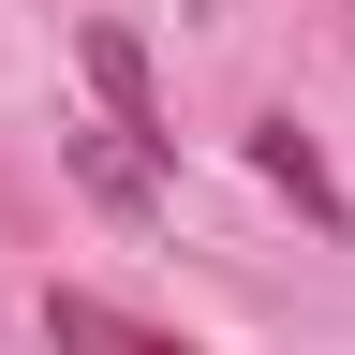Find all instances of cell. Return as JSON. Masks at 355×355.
Instances as JSON below:
<instances>
[{
    "label": "cell",
    "instance_id": "cell-1",
    "mask_svg": "<svg viewBox=\"0 0 355 355\" xmlns=\"http://www.w3.org/2000/svg\"><path fill=\"white\" fill-rule=\"evenodd\" d=\"M44 340L60 355H193V340H163L148 311H119V296H44Z\"/></svg>",
    "mask_w": 355,
    "mask_h": 355
},
{
    "label": "cell",
    "instance_id": "cell-2",
    "mask_svg": "<svg viewBox=\"0 0 355 355\" xmlns=\"http://www.w3.org/2000/svg\"><path fill=\"white\" fill-rule=\"evenodd\" d=\"M74 178H89V207H119V222L163 207V148H133V133H74Z\"/></svg>",
    "mask_w": 355,
    "mask_h": 355
},
{
    "label": "cell",
    "instance_id": "cell-3",
    "mask_svg": "<svg viewBox=\"0 0 355 355\" xmlns=\"http://www.w3.org/2000/svg\"><path fill=\"white\" fill-rule=\"evenodd\" d=\"M252 163H266V193H296L311 222H340V193H326V163H311V133H296V119H266V133H252Z\"/></svg>",
    "mask_w": 355,
    "mask_h": 355
}]
</instances>
